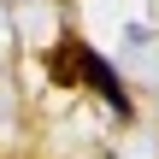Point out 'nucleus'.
Listing matches in <instances>:
<instances>
[{
  "label": "nucleus",
  "instance_id": "2",
  "mask_svg": "<svg viewBox=\"0 0 159 159\" xmlns=\"http://www.w3.org/2000/svg\"><path fill=\"white\" fill-rule=\"evenodd\" d=\"M83 59H89V53H83L77 41H59V47H53V65H47L53 83H77V77H83Z\"/></svg>",
  "mask_w": 159,
  "mask_h": 159
},
{
  "label": "nucleus",
  "instance_id": "1",
  "mask_svg": "<svg viewBox=\"0 0 159 159\" xmlns=\"http://www.w3.org/2000/svg\"><path fill=\"white\" fill-rule=\"evenodd\" d=\"M83 83H89L112 112H130V94H124V83H118V71H112L106 59H94V53H89V59H83Z\"/></svg>",
  "mask_w": 159,
  "mask_h": 159
}]
</instances>
